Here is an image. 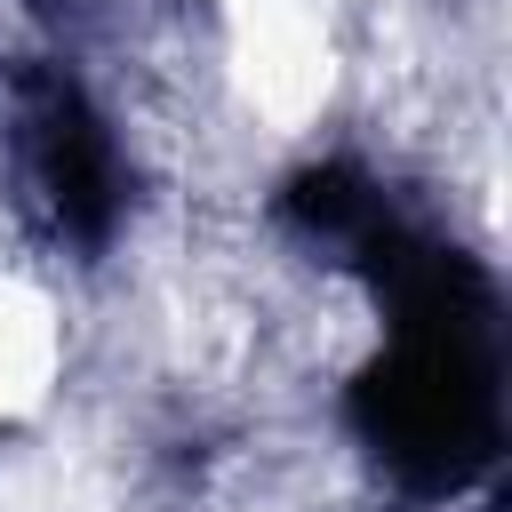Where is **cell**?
I'll list each match as a JSON object with an SVG mask.
<instances>
[{
	"label": "cell",
	"mask_w": 512,
	"mask_h": 512,
	"mask_svg": "<svg viewBox=\"0 0 512 512\" xmlns=\"http://www.w3.org/2000/svg\"><path fill=\"white\" fill-rule=\"evenodd\" d=\"M72 376V312L32 264H0V432L56 408Z\"/></svg>",
	"instance_id": "6da1fadb"
}]
</instances>
